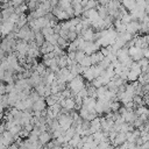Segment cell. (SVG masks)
Listing matches in <instances>:
<instances>
[{
    "instance_id": "6da1fadb",
    "label": "cell",
    "mask_w": 149,
    "mask_h": 149,
    "mask_svg": "<svg viewBox=\"0 0 149 149\" xmlns=\"http://www.w3.org/2000/svg\"><path fill=\"white\" fill-rule=\"evenodd\" d=\"M84 87V80H83V77L81 76H76L73 77V79L70 80V84H69V88L71 91V95H76L77 92Z\"/></svg>"
},
{
    "instance_id": "7a4b0ae2",
    "label": "cell",
    "mask_w": 149,
    "mask_h": 149,
    "mask_svg": "<svg viewBox=\"0 0 149 149\" xmlns=\"http://www.w3.org/2000/svg\"><path fill=\"white\" fill-rule=\"evenodd\" d=\"M57 121H58L59 127L63 130H66L68 128H70L72 126V122H73V120L71 119V116L69 114H61L59 118L57 119Z\"/></svg>"
},
{
    "instance_id": "3957f363",
    "label": "cell",
    "mask_w": 149,
    "mask_h": 149,
    "mask_svg": "<svg viewBox=\"0 0 149 149\" xmlns=\"http://www.w3.org/2000/svg\"><path fill=\"white\" fill-rule=\"evenodd\" d=\"M128 55L130 57V59L133 62H137L139 59L143 58V54H142V49L141 48H136V47H130L128 48Z\"/></svg>"
},
{
    "instance_id": "277c9868",
    "label": "cell",
    "mask_w": 149,
    "mask_h": 149,
    "mask_svg": "<svg viewBox=\"0 0 149 149\" xmlns=\"http://www.w3.org/2000/svg\"><path fill=\"white\" fill-rule=\"evenodd\" d=\"M14 49H16V50H17V54L26 55V54H27V51H28V49H29V43H28L27 41H24V40H20V41L15 44Z\"/></svg>"
},
{
    "instance_id": "5b68a950",
    "label": "cell",
    "mask_w": 149,
    "mask_h": 149,
    "mask_svg": "<svg viewBox=\"0 0 149 149\" xmlns=\"http://www.w3.org/2000/svg\"><path fill=\"white\" fill-rule=\"evenodd\" d=\"M139 29H140V22H137L135 20H132L129 23L126 24V31L127 33H130L132 35L136 34L139 31Z\"/></svg>"
},
{
    "instance_id": "8992f818",
    "label": "cell",
    "mask_w": 149,
    "mask_h": 149,
    "mask_svg": "<svg viewBox=\"0 0 149 149\" xmlns=\"http://www.w3.org/2000/svg\"><path fill=\"white\" fill-rule=\"evenodd\" d=\"M98 50H99V45H98L97 42H86L85 49H84V52L86 55H91V54H93Z\"/></svg>"
},
{
    "instance_id": "52a82bcc",
    "label": "cell",
    "mask_w": 149,
    "mask_h": 149,
    "mask_svg": "<svg viewBox=\"0 0 149 149\" xmlns=\"http://www.w3.org/2000/svg\"><path fill=\"white\" fill-rule=\"evenodd\" d=\"M45 106H47V105H45V101H44L43 97H41L38 100H36V101L33 102L31 108H33L34 111H36V112H41V111L45 109Z\"/></svg>"
},
{
    "instance_id": "ba28073f",
    "label": "cell",
    "mask_w": 149,
    "mask_h": 149,
    "mask_svg": "<svg viewBox=\"0 0 149 149\" xmlns=\"http://www.w3.org/2000/svg\"><path fill=\"white\" fill-rule=\"evenodd\" d=\"M111 141H112V143H113L114 146H120V144H122L123 142H126V133H122V132L116 133L115 137H114L113 140H111Z\"/></svg>"
},
{
    "instance_id": "9c48e42d",
    "label": "cell",
    "mask_w": 149,
    "mask_h": 149,
    "mask_svg": "<svg viewBox=\"0 0 149 149\" xmlns=\"http://www.w3.org/2000/svg\"><path fill=\"white\" fill-rule=\"evenodd\" d=\"M26 87H29L28 86V80L26 78H21V79H17V81L14 84V88L16 91H22L24 90Z\"/></svg>"
},
{
    "instance_id": "30bf717a",
    "label": "cell",
    "mask_w": 149,
    "mask_h": 149,
    "mask_svg": "<svg viewBox=\"0 0 149 149\" xmlns=\"http://www.w3.org/2000/svg\"><path fill=\"white\" fill-rule=\"evenodd\" d=\"M90 58H91V64L92 65H95V64H98L104 58V56H102V54L100 51H95V52H93V54L90 55Z\"/></svg>"
},
{
    "instance_id": "8fae6325",
    "label": "cell",
    "mask_w": 149,
    "mask_h": 149,
    "mask_svg": "<svg viewBox=\"0 0 149 149\" xmlns=\"http://www.w3.org/2000/svg\"><path fill=\"white\" fill-rule=\"evenodd\" d=\"M50 137H51V136H50V134H49L48 132H41V133L38 134V137H37V139H38V142L43 146V144H47V143L50 141Z\"/></svg>"
},
{
    "instance_id": "7c38bea8",
    "label": "cell",
    "mask_w": 149,
    "mask_h": 149,
    "mask_svg": "<svg viewBox=\"0 0 149 149\" xmlns=\"http://www.w3.org/2000/svg\"><path fill=\"white\" fill-rule=\"evenodd\" d=\"M54 44H51V43H49V42H47V41H44L43 43H42V45H41V52L44 55V54H48V52H52L54 51Z\"/></svg>"
},
{
    "instance_id": "4fadbf2b",
    "label": "cell",
    "mask_w": 149,
    "mask_h": 149,
    "mask_svg": "<svg viewBox=\"0 0 149 149\" xmlns=\"http://www.w3.org/2000/svg\"><path fill=\"white\" fill-rule=\"evenodd\" d=\"M121 2H122V6H123L126 9H128L129 12H132V10L136 7L135 0H122Z\"/></svg>"
},
{
    "instance_id": "5bb4252c",
    "label": "cell",
    "mask_w": 149,
    "mask_h": 149,
    "mask_svg": "<svg viewBox=\"0 0 149 149\" xmlns=\"http://www.w3.org/2000/svg\"><path fill=\"white\" fill-rule=\"evenodd\" d=\"M56 58H57V66H58L59 69L66 68V59H68V56H66L65 54H63V55H61V56H58V57H56Z\"/></svg>"
},
{
    "instance_id": "9a60e30c",
    "label": "cell",
    "mask_w": 149,
    "mask_h": 149,
    "mask_svg": "<svg viewBox=\"0 0 149 149\" xmlns=\"http://www.w3.org/2000/svg\"><path fill=\"white\" fill-rule=\"evenodd\" d=\"M74 133H76L74 127H70V128H68V129L64 132L63 136H64V141H65V143H66V142H69V140L74 135Z\"/></svg>"
},
{
    "instance_id": "2e32d148",
    "label": "cell",
    "mask_w": 149,
    "mask_h": 149,
    "mask_svg": "<svg viewBox=\"0 0 149 149\" xmlns=\"http://www.w3.org/2000/svg\"><path fill=\"white\" fill-rule=\"evenodd\" d=\"M71 6H72V8H73V15H74V16L81 15V13H83V6H81L79 2L71 3Z\"/></svg>"
},
{
    "instance_id": "e0dca14e",
    "label": "cell",
    "mask_w": 149,
    "mask_h": 149,
    "mask_svg": "<svg viewBox=\"0 0 149 149\" xmlns=\"http://www.w3.org/2000/svg\"><path fill=\"white\" fill-rule=\"evenodd\" d=\"M98 1L97 0H88L87 3L83 7V10H87V9H95V7L98 6Z\"/></svg>"
},
{
    "instance_id": "ac0fdd59",
    "label": "cell",
    "mask_w": 149,
    "mask_h": 149,
    "mask_svg": "<svg viewBox=\"0 0 149 149\" xmlns=\"http://www.w3.org/2000/svg\"><path fill=\"white\" fill-rule=\"evenodd\" d=\"M35 43H36V45L37 47H41L42 45V43L44 42V36L41 34V31H36L35 33Z\"/></svg>"
},
{
    "instance_id": "d6986e66",
    "label": "cell",
    "mask_w": 149,
    "mask_h": 149,
    "mask_svg": "<svg viewBox=\"0 0 149 149\" xmlns=\"http://www.w3.org/2000/svg\"><path fill=\"white\" fill-rule=\"evenodd\" d=\"M57 38H58V34H51V35H48V36H44V41L56 45L57 43Z\"/></svg>"
},
{
    "instance_id": "ffe728a7",
    "label": "cell",
    "mask_w": 149,
    "mask_h": 149,
    "mask_svg": "<svg viewBox=\"0 0 149 149\" xmlns=\"http://www.w3.org/2000/svg\"><path fill=\"white\" fill-rule=\"evenodd\" d=\"M95 91H97V97H98V99H102L104 95H105V93L107 92V87H106V85H102V86L98 87Z\"/></svg>"
},
{
    "instance_id": "44dd1931",
    "label": "cell",
    "mask_w": 149,
    "mask_h": 149,
    "mask_svg": "<svg viewBox=\"0 0 149 149\" xmlns=\"http://www.w3.org/2000/svg\"><path fill=\"white\" fill-rule=\"evenodd\" d=\"M79 64L81 65V66H84V68H88V66H91L92 64H91V58H90V55H85V57L79 62Z\"/></svg>"
},
{
    "instance_id": "7402d4cb",
    "label": "cell",
    "mask_w": 149,
    "mask_h": 149,
    "mask_svg": "<svg viewBox=\"0 0 149 149\" xmlns=\"http://www.w3.org/2000/svg\"><path fill=\"white\" fill-rule=\"evenodd\" d=\"M120 107H121V104H120L118 100L109 101V108H111V111H112V112H118Z\"/></svg>"
},
{
    "instance_id": "603a6c76",
    "label": "cell",
    "mask_w": 149,
    "mask_h": 149,
    "mask_svg": "<svg viewBox=\"0 0 149 149\" xmlns=\"http://www.w3.org/2000/svg\"><path fill=\"white\" fill-rule=\"evenodd\" d=\"M59 8L62 9H66L68 7L71 6V0H58V5H57Z\"/></svg>"
},
{
    "instance_id": "cb8c5ba5",
    "label": "cell",
    "mask_w": 149,
    "mask_h": 149,
    "mask_svg": "<svg viewBox=\"0 0 149 149\" xmlns=\"http://www.w3.org/2000/svg\"><path fill=\"white\" fill-rule=\"evenodd\" d=\"M61 49H65L68 45H69V42L66 41V40H64V38H62V37H59L58 36V38H57V43H56Z\"/></svg>"
},
{
    "instance_id": "d4e9b609",
    "label": "cell",
    "mask_w": 149,
    "mask_h": 149,
    "mask_svg": "<svg viewBox=\"0 0 149 149\" xmlns=\"http://www.w3.org/2000/svg\"><path fill=\"white\" fill-rule=\"evenodd\" d=\"M85 52L84 51H81V50H77V51H74V61L77 62V63H79L84 57H85Z\"/></svg>"
},
{
    "instance_id": "484cf974",
    "label": "cell",
    "mask_w": 149,
    "mask_h": 149,
    "mask_svg": "<svg viewBox=\"0 0 149 149\" xmlns=\"http://www.w3.org/2000/svg\"><path fill=\"white\" fill-rule=\"evenodd\" d=\"M40 31H41V34H42L43 36H48V35L55 34V33H54V29H52V27H44V28H42Z\"/></svg>"
},
{
    "instance_id": "4316f807",
    "label": "cell",
    "mask_w": 149,
    "mask_h": 149,
    "mask_svg": "<svg viewBox=\"0 0 149 149\" xmlns=\"http://www.w3.org/2000/svg\"><path fill=\"white\" fill-rule=\"evenodd\" d=\"M77 37H78V35H77L76 31H69V33H68V41L72 42V41H74Z\"/></svg>"
},
{
    "instance_id": "83f0119b",
    "label": "cell",
    "mask_w": 149,
    "mask_h": 149,
    "mask_svg": "<svg viewBox=\"0 0 149 149\" xmlns=\"http://www.w3.org/2000/svg\"><path fill=\"white\" fill-rule=\"evenodd\" d=\"M29 98H30V99L33 100V102H34V101L38 100V99H40L41 97L38 95V93H37L36 91H34V92H30V93H29Z\"/></svg>"
},
{
    "instance_id": "f1b7e54d",
    "label": "cell",
    "mask_w": 149,
    "mask_h": 149,
    "mask_svg": "<svg viewBox=\"0 0 149 149\" xmlns=\"http://www.w3.org/2000/svg\"><path fill=\"white\" fill-rule=\"evenodd\" d=\"M136 63H137V64L140 65V68H141V66H143V65H147V64H148V59L143 57V58H141V59H139V61H137Z\"/></svg>"
},
{
    "instance_id": "f546056e",
    "label": "cell",
    "mask_w": 149,
    "mask_h": 149,
    "mask_svg": "<svg viewBox=\"0 0 149 149\" xmlns=\"http://www.w3.org/2000/svg\"><path fill=\"white\" fill-rule=\"evenodd\" d=\"M10 2H12V6H13V7H16V6L23 3L24 0H10Z\"/></svg>"
},
{
    "instance_id": "4dcf8cb0",
    "label": "cell",
    "mask_w": 149,
    "mask_h": 149,
    "mask_svg": "<svg viewBox=\"0 0 149 149\" xmlns=\"http://www.w3.org/2000/svg\"><path fill=\"white\" fill-rule=\"evenodd\" d=\"M13 88H14V83H8L6 85V93H9Z\"/></svg>"
},
{
    "instance_id": "1f68e13d",
    "label": "cell",
    "mask_w": 149,
    "mask_h": 149,
    "mask_svg": "<svg viewBox=\"0 0 149 149\" xmlns=\"http://www.w3.org/2000/svg\"><path fill=\"white\" fill-rule=\"evenodd\" d=\"M5 130H6V128H5V123H2V125L0 123V135H1Z\"/></svg>"
},
{
    "instance_id": "d6a6232c",
    "label": "cell",
    "mask_w": 149,
    "mask_h": 149,
    "mask_svg": "<svg viewBox=\"0 0 149 149\" xmlns=\"http://www.w3.org/2000/svg\"><path fill=\"white\" fill-rule=\"evenodd\" d=\"M2 116H3V114H2V112H0V123L2 121Z\"/></svg>"
},
{
    "instance_id": "836d02e7",
    "label": "cell",
    "mask_w": 149,
    "mask_h": 149,
    "mask_svg": "<svg viewBox=\"0 0 149 149\" xmlns=\"http://www.w3.org/2000/svg\"><path fill=\"white\" fill-rule=\"evenodd\" d=\"M97 1H98V0H97Z\"/></svg>"
}]
</instances>
